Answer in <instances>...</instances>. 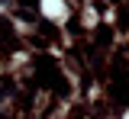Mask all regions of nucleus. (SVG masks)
I'll list each match as a JSON object with an SVG mask.
<instances>
[{
  "mask_svg": "<svg viewBox=\"0 0 129 119\" xmlns=\"http://www.w3.org/2000/svg\"><path fill=\"white\" fill-rule=\"evenodd\" d=\"M42 13L52 16V19H61L64 16V3L61 0H42Z\"/></svg>",
  "mask_w": 129,
  "mask_h": 119,
  "instance_id": "obj_1",
  "label": "nucleus"
},
{
  "mask_svg": "<svg viewBox=\"0 0 129 119\" xmlns=\"http://www.w3.org/2000/svg\"><path fill=\"white\" fill-rule=\"evenodd\" d=\"M126 119H129V116H126Z\"/></svg>",
  "mask_w": 129,
  "mask_h": 119,
  "instance_id": "obj_2",
  "label": "nucleus"
}]
</instances>
